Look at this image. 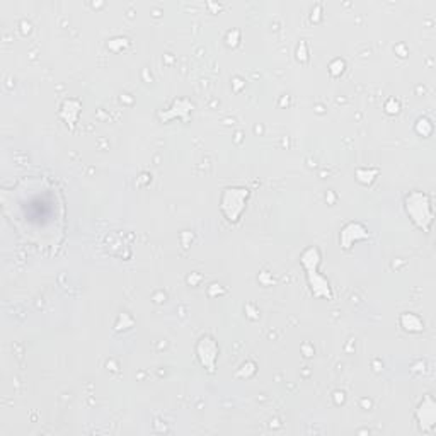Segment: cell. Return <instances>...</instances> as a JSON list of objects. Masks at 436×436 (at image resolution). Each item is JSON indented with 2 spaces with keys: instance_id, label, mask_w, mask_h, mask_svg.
Here are the masks:
<instances>
[{
  "instance_id": "cell-1",
  "label": "cell",
  "mask_w": 436,
  "mask_h": 436,
  "mask_svg": "<svg viewBox=\"0 0 436 436\" xmlns=\"http://www.w3.org/2000/svg\"><path fill=\"white\" fill-rule=\"evenodd\" d=\"M404 210L406 213H408L410 222H413L419 230L426 232V234L431 230L435 213H433V201H431L430 194L425 191H419V189H414V191L406 194Z\"/></svg>"
},
{
  "instance_id": "cell-2",
  "label": "cell",
  "mask_w": 436,
  "mask_h": 436,
  "mask_svg": "<svg viewBox=\"0 0 436 436\" xmlns=\"http://www.w3.org/2000/svg\"><path fill=\"white\" fill-rule=\"evenodd\" d=\"M300 262H302L303 269L307 273V281L308 286H311L312 295L315 298H332V291L331 285H329V279L323 276L319 273V266H320V251L317 247H307L306 251L302 252L300 256Z\"/></svg>"
},
{
  "instance_id": "cell-6",
  "label": "cell",
  "mask_w": 436,
  "mask_h": 436,
  "mask_svg": "<svg viewBox=\"0 0 436 436\" xmlns=\"http://www.w3.org/2000/svg\"><path fill=\"white\" fill-rule=\"evenodd\" d=\"M371 239V234L368 232V228L359 222H350L342 227L340 234V244L345 251H350L354 244L359 240H368Z\"/></svg>"
},
{
  "instance_id": "cell-9",
  "label": "cell",
  "mask_w": 436,
  "mask_h": 436,
  "mask_svg": "<svg viewBox=\"0 0 436 436\" xmlns=\"http://www.w3.org/2000/svg\"><path fill=\"white\" fill-rule=\"evenodd\" d=\"M401 325L404 328V331L408 332H423V329H425V323L421 320V317L416 314H410V312H406V314L401 315Z\"/></svg>"
},
{
  "instance_id": "cell-3",
  "label": "cell",
  "mask_w": 436,
  "mask_h": 436,
  "mask_svg": "<svg viewBox=\"0 0 436 436\" xmlns=\"http://www.w3.org/2000/svg\"><path fill=\"white\" fill-rule=\"evenodd\" d=\"M251 189L245 186H228L220 196V211L228 223H239L247 208Z\"/></svg>"
},
{
  "instance_id": "cell-7",
  "label": "cell",
  "mask_w": 436,
  "mask_h": 436,
  "mask_svg": "<svg viewBox=\"0 0 436 436\" xmlns=\"http://www.w3.org/2000/svg\"><path fill=\"white\" fill-rule=\"evenodd\" d=\"M80 113H82V103L79 99H65L62 103L60 118L70 130H75L77 126Z\"/></svg>"
},
{
  "instance_id": "cell-5",
  "label": "cell",
  "mask_w": 436,
  "mask_h": 436,
  "mask_svg": "<svg viewBox=\"0 0 436 436\" xmlns=\"http://www.w3.org/2000/svg\"><path fill=\"white\" fill-rule=\"evenodd\" d=\"M414 418H416V423L419 426V431L421 433H431L436 426V404L435 399L431 396H426L425 399L419 402V406L416 408V413H414Z\"/></svg>"
},
{
  "instance_id": "cell-8",
  "label": "cell",
  "mask_w": 436,
  "mask_h": 436,
  "mask_svg": "<svg viewBox=\"0 0 436 436\" xmlns=\"http://www.w3.org/2000/svg\"><path fill=\"white\" fill-rule=\"evenodd\" d=\"M191 111H193V104L189 103L188 99H179V101H174V104H172L166 113H159V118L162 121L174 120V118H179V120H186V118H188V114Z\"/></svg>"
},
{
  "instance_id": "cell-4",
  "label": "cell",
  "mask_w": 436,
  "mask_h": 436,
  "mask_svg": "<svg viewBox=\"0 0 436 436\" xmlns=\"http://www.w3.org/2000/svg\"><path fill=\"white\" fill-rule=\"evenodd\" d=\"M218 354L220 346L217 340H215L213 336H210V334L201 336L200 341L196 342V358L208 374H215V370H217Z\"/></svg>"
}]
</instances>
